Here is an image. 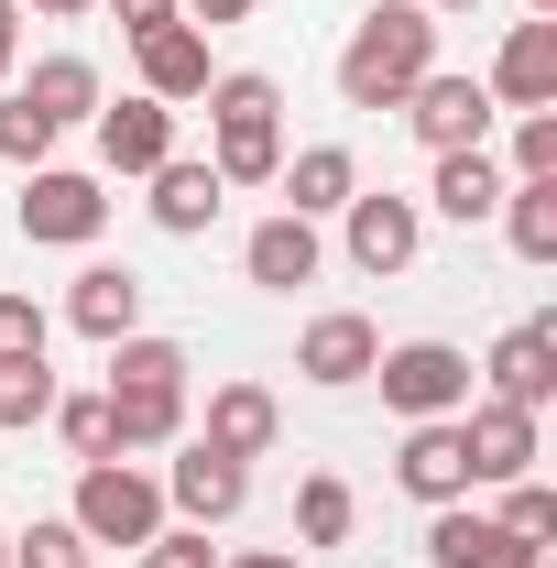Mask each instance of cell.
Here are the masks:
<instances>
[{"label": "cell", "instance_id": "cell-15", "mask_svg": "<svg viewBox=\"0 0 557 568\" xmlns=\"http://www.w3.org/2000/svg\"><path fill=\"white\" fill-rule=\"evenodd\" d=\"M198 437H209L219 459H241V470H252V459H263V448L284 437V405L263 394V383H219V394H209V426H198Z\"/></svg>", "mask_w": 557, "mask_h": 568}, {"label": "cell", "instance_id": "cell-22", "mask_svg": "<svg viewBox=\"0 0 557 568\" xmlns=\"http://www.w3.org/2000/svg\"><path fill=\"white\" fill-rule=\"evenodd\" d=\"M67 317L110 351V339H132L142 328V274H121V263H88V274L67 284Z\"/></svg>", "mask_w": 557, "mask_h": 568}, {"label": "cell", "instance_id": "cell-18", "mask_svg": "<svg viewBox=\"0 0 557 568\" xmlns=\"http://www.w3.org/2000/svg\"><path fill=\"white\" fill-rule=\"evenodd\" d=\"M175 153V110L164 99H121V110H99V164L110 175H153Z\"/></svg>", "mask_w": 557, "mask_h": 568}, {"label": "cell", "instance_id": "cell-26", "mask_svg": "<svg viewBox=\"0 0 557 568\" xmlns=\"http://www.w3.org/2000/svg\"><path fill=\"white\" fill-rule=\"evenodd\" d=\"M350 525H361V493H350L340 470H317V481L295 493V536H306V547H350Z\"/></svg>", "mask_w": 557, "mask_h": 568}, {"label": "cell", "instance_id": "cell-16", "mask_svg": "<svg viewBox=\"0 0 557 568\" xmlns=\"http://www.w3.org/2000/svg\"><path fill=\"white\" fill-rule=\"evenodd\" d=\"M219 197H230V186H219V164H209V153H164V164H153V230L198 241V230L219 219Z\"/></svg>", "mask_w": 557, "mask_h": 568}, {"label": "cell", "instance_id": "cell-34", "mask_svg": "<svg viewBox=\"0 0 557 568\" xmlns=\"http://www.w3.org/2000/svg\"><path fill=\"white\" fill-rule=\"evenodd\" d=\"M142 568H219V558H209V525H186V536H153V547H142Z\"/></svg>", "mask_w": 557, "mask_h": 568}, {"label": "cell", "instance_id": "cell-9", "mask_svg": "<svg viewBox=\"0 0 557 568\" xmlns=\"http://www.w3.org/2000/svg\"><path fill=\"white\" fill-rule=\"evenodd\" d=\"M426 558L437 568H547V547H525L514 525H492V514H470V503H437Z\"/></svg>", "mask_w": 557, "mask_h": 568}, {"label": "cell", "instance_id": "cell-23", "mask_svg": "<svg viewBox=\"0 0 557 568\" xmlns=\"http://www.w3.org/2000/svg\"><path fill=\"white\" fill-rule=\"evenodd\" d=\"M22 99H33V110H44L55 132H77V121H99V110H110V99H99V67H88V55H44Z\"/></svg>", "mask_w": 557, "mask_h": 568}, {"label": "cell", "instance_id": "cell-38", "mask_svg": "<svg viewBox=\"0 0 557 568\" xmlns=\"http://www.w3.org/2000/svg\"><path fill=\"white\" fill-rule=\"evenodd\" d=\"M219 568H306V558H284V547H252V558H219Z\"/></svg>", "mask_w": 557, "mask_h": 568}, {"label": "cell", "instance_id": "cell-13", "mask_svg": "<svg viewBox=\"0 0 557 568\" xmlns=\"http://www.w3.org/2000/svg\"><path fill=\"white\" fill-rule=\"evenodd\" d=\"M372 361H383V339H372V317H306V339H295V372L306 383H328V394H350V383H372Z\"/></svg>", "mask_w": 557, "mask_h": 568}, {"label": "cell", "instance_id": "cell-28", "mask_svg": "<svg viewBox=\"0 0 557 568\" xmlns=\"http://www.w3.org/2000/svg\"><path fill=\"white\" fill-rule=\"evenodd\" d=\"M88 558H99V547L77 536L67 514H44V525H22V536H11V568H88Z\"/></svg>", "mask_w": 557, "mask_h": 568}, {"label": "cell", "instance_id": "cell-6", "mask_svg": "<svg viewBox=\"0 0 557 568\" xmlns=\"http://www.w3.org/2000/svg\"><path fill=\"white\" fill-rule=\"evenodd\" d=\"M99 219H110L99 175H77V164H33V186H22V241L77 252V241H99Z\"/></svg>", "mask_w": 557, "mask_h": 568}, {"label": "cell", "instance_id": "cell-2", "mask_svg": "<svg viewBox=\"0 0 557 568\" xmlns=\"http://www.w3.org/2000/svg\"><path fill=\"white\" fill-rule=\"evenodd\" d=\"M209 164L219 186H274L284 164V88L274 77H209Z\"/></svg>", "mask_w": 557, "mask_h": 568}, {"label": "cell", "instance_id": "cell-21", "mask_svg": "<svg viewBox=\"0 0 557 568\" xmlns=\"http://www.w3.org/2000/svg\"><path fill=\"white\" fill-rule=\"evenodd\" d=\"M241 274L252 284H274V295H295V284H317V219H263L252 241H241Z\"/></svg>", "mask_w": 557, "mask_h": 568}, {"label": "cell", "instance_id": "cell-19", "mask_svg": "<svg viewBox=\"0 0 557 568\" xmlns=\"http://www.w3.org/2000/svg\"><path fill=\"white\" fill-rule=\"evenodd\" d=\"M142 99H164V110L209 99V33H198V22H164V33H142Z\"/></svg>", "mask_w": 557, "mask_h": 568}, {"label": "cell", "instance_id": "cell-42", "mask_svg": "<svg viewBox=\"0 0 557 568\" xmlns=\"http://www.w3.org/2000/svg\"><path fill=\"white\" fill-rule=\"evenodd\" d=\"M0 568H11V536H0Z\"/></svg>", "mask_w": 557, "mask_h": 568}, {"label": "cell", "instance_id": "cell-29", "mask_svg": "<svg viewBox=\"0 0 557 568\" xmlns=\"http://www.w3.org/2000/svg\"><path fill=\"white\" fill-rule=\"evenodd\" d=\"M44 153H55V121H44V110L11 88V99H0V164H22V175H33Z\"/></svg>", "mask_w": 557, "mask_h": 568}, {"label": "cell", "instance_id": "cell-10", "mask_svg": "<svg viewBox=\"0 0 557 568\" xmlns=\"http://www.w3.org/2000/svg\"><path fill=\"white\" fill-rule=\"evenodd\" d=\"M394 481L437 514V503H470V448H459V416H426L405 426V459H394Z\"/></svg>", "mask_w": 557, "mask_h": 568}, {"label": "cell", "instance_id": "cell-14", "mask_svg": "<svg viewBox=\"0 0 557 568\" xmlns=\"http://www.w3.org/2000/svg\"><path fill=\"white\" fill-rule=\"evenodd\" d=\"M416 241H426L416 197H350V263H361V274H405Z\"/></svg>", "mask_w": 557, "mask_h": 568}, {"label": "cell", "instance_id": "cell-39", "mask_svg": "<svg viewBox=\"0 0 557 568\" xmlns=\"http://www.w3.org/2000/svg\"><path fill=\"white\" fill-rule=\"evenodd\" d=\"M22 11H55V22H77V11H99V0H22Z\"/></svg>", "mask_w": 557, "mask_h": 568}, {"label": "cell", "instance_id": "cell-31", "mask_svg": "<svg viewBox=\"0 0 557 568\" xmlns=\"http://www.w3.org/2000/svg\"><path fill=\"white\" fill-rule=\"evenodd\" d=\"M55 437L77 459H110V394H55Z\"/></svg>", "mask_w": 557, "mask_h": 568}, {"label": "cell", "instance_id": "cell-33", "mask_svg": "<svg viewBox=\"0 0 557 568\" xmlns=\"http://www.w3.org/2000/svg\"><path fill=\"white\" fill-rule=\"evenodd\" d=\"M22 351H44V306L33 295H0V361H22Z\"/></svg>", "mask_w": 557, "mask_h": 568}, {"label": "cell", "instance_id": "cell-11", "mask_svg": "<svg viewBox=\"0 0 557 568\" xmlns=\"http://www.w3.org/2000/svg\"><path fill=\"white\" fill-rule=\"evenodd\" d=\"M459 448H470V481H525L536 470V416L525 405H459Z\"/></svg>", "mask_w": 557, "mask_h": 568}, {"label": "cell", "instance_id": "cell-8", "mask_svg": "<svg viewBox=\"0 0 557 568\" xmlns=\"http://www.w3.org/2000/svg\"><path fill=\"white\" fill-rule=\"evenodd\" d=\"M164 503H175L186 525H230V514L252 503V470H241V459H219L209 437H186V448H175V470H164Z\"/></svg>", "mask_w": 557, "mask_h": 568}, {"label": "cell", "instance_id": "cell-1", "mask_svg": "<svg viewBox=\"0 0 557 568\" xmlns=\"http://www.w3.org/2000/svg\"><path fill=\"white\" fill-rule=\"evenodd\" d=\"M437 67V11L416 0H383V11H361L340 44V99L350 110H405V88Z\"/></svg>", "mask_w": 557, "mask_h": 568}, {"label": "cell", "instance_id": "cell-7", "mask_svg": "<svg viewBox=\"0 0 557 568\" xmlns=\"http://www.w3.org/2000/svg\"><path fill=\"white\" fill-rule=\"evenodd\" d=\"M482 372H492V405H525V416H547V394H557V317L503 328Z\"/></svg>", "mask_w": 557, "mask_h": 568}, {"label": "cell", "instance_id": "cell-36", "mask_svg": "<svg viewBox=\"0 0 557 568\" xmlns=\"http://www.w3.org/2000/svg\"><path fill=\"white\" fill-rule=\"evenodd\" d=\"M252 0H175V22H241Z\"/></svg>", "mask_w": 557, "mask_h": 568}, {"label": "cell", "instance_id": "cell-41", "mask_svg": "<svg viewBox=\"0 0 557 568\" xmlns=\"http://www.w3.org/2000/svg\"><path fill=\"white\" fill-rule=\"evenodd\" d=\"M525 11H536V22H557V0H525Z\"/></svg>", "mask_w": 557, "mask_h": 568}, {"label": "cell", "instance_id": "cell-17", "mask_svg": "<svg viewBox=\"0 0 557 568\" xmlns=\"http://www.w3.org/2000/svg\"><path fill=\"white\" fill-rule=\"evenodd\" d=\"M175 437H186V383H110V459L175 448Z\"/></svg>", "mask_w": 557, "mask_h": 568}, {"label": "cell", "instance_id": "cell-32", "mask_svg": "<svg viewBox=\"0 0 557 568\" xmlns=\"http://www.w3.org/2000/svg\"><path fill=\"white\" fill-rule=\"evenodd\" d=\"M514 175H557V110H525L514 121Z\"/></svg>", "mask_w": 557, "mask_h": 568}, {"label": "cell", "instance_id": "cell-40", "mask_svg": "<svg viewBox=\"0 0 557 568\" xmlns=\"http://www.w3.org/2000/svg\"><path fill=\"white\" fill-rule=\"evenodd\" d=\"M416 11H482V0H416Z\"/></svg>", "mask_w": 557, "mask_h": 568}, {"label": "cell", "instance_id": "cell-35", "mask_svg": "<svg viewBox=\"0 0 557 568\" xmlns=\"http://www.w3.org/2000/svg\"><path fill=\"white\" fill-rule=\"evenodd\" d=\"M110 11H121V33H132V44H142V33H164V22H175V0H110Z\"/></svg>", "mask_w": 557, "mask_h": 568}, {"label": "cell", "instance_id": "cell-3", "mask_svg": "<svg viewBox=\"0 0 557 568\" xmlns=\"http://www.w3.org/2000/svg\"><path fill=\"white\" fill-rule=\"evenodd\" d=\"M67 525L88 536V547H153V536H164V481L132 470V459H88Z\"/></svg>", "mask_w": 557, "mask_h": 568}, {"label": "cell", "instance_id": "cell-5", "mask_svg": "<svg viewBox=\"0 0 557 568\" xmlns=\"http://www.w3.org/2000/svg\"><path fill=\"white\" fill-rule=\"evenodd\" d=\"M405 132H416L426 153H482V132H492V88H482V77L426 67L416 88H405Z\"/></svg>", "mask_w": 557, "mask_h": 568}, {"label": "cell", "instance_id": "cell-24", "mask_svg": "<svg viewBox=\"0 0 557 568\" xmlns=\"http://www.w3.org/2000/svg\"><path fill=\"white\" fill-rule=\"evenodd\" d=\"M503 186H514V175H503L492 153H437V186H426V197H437V209L470 230V219H492V209H503Z\"/></svg>", "mask_w": 557, "mask_h": 568}, {"label": "cell", "instance_id": "cell-30", "mask_svg": "<svg viewBox=\"0 0 557 568\" xmlns=\"http://www.w3.org/2000/svg\"><path fill=\"white\" fill-rule=\"evenodd\" d=\"M492 525H514L525 547H547V536H557V493L525 470V481H503V514H492Z\"/></svg>", "mask_w": 557, "mask_h": 568}, {"label": "cell", "instance_id": "cell-37", "mask_svg": "<svg viewBox=\"0 0 557 568\" xmlns=\"http://www.w3.org/2000/svg\"><path fill=\"white\" fill-rule=\"evenodd\" d=\"M11 55H22V0H0V77H11Z\"/></svg>", "mask_w": 557, "mask_h": 568}, {"label": "cell", "instance_id": "cell-4", "mask_svg": "<svg viewBox=\"0 0 557 568\" xmlns=\"http://www.w3.org/2000/svg\"><path fill=\"white\" fill-rule=\"evenodd\" d=\"M372 383H383V405H394L405 426L470 405V361L448 351V339H405V351H383V361H372Z\"/></svg>", "mask_w": 557, "mask_h": 568}, {"label": "cell", "instance_id": "cell-27", "mask_svg": "<svg viewBox=\"0 0 557 568\" xmlns=\"http://www.w3.org/2000/svg\"><path fill=\"white\" fill-rule=\"evenodd\" d=\"M55 416V372H44V351L0 361V426H44Z\"/></svg>", "mask_w": 557, "mask_h": 568}, {"label": "cell", "instance_id": "cell-20", "mask_svg": "<svg viewBox=\"0 0 557 568\" xmlns=\"http://www.w3.org/2000/svg\"><path fill=\"white\" fill-rule=\"evenodd\" d=\"M274 186H284V209L295 219H328L361 197V164H350V142H306L295 164H274Z\"/></svg>", "mask_w": 557, "mask_h": 568}, {"label": "cell", "instance_id": "cell-25", "mask_svg": "<svg viewBox=\"0 0 557 568\" xmlns=\"http://www.w3.org/2000/svg\"><path fill=\"white\" fill-rule=\"evenodd\" d=\"M503 230L525 263H557V175H514L503 186Z\"/></svg>", "mask_w": 557, "mask_h": 568}, {"label": "cell", "instance_id": "cell-12", "mask_svg": "<svg viewBox=\"0 0 557 568\" xmlns=\"http://www.w3.org/2000/svg\"><path fill=\"white\" fill-rule=\"evenodd\" d=\"M482 88L503 99V110H557V22H514Z\"/></svg>", "mask_w": 557, "mask_h": 568}]
</instances>
